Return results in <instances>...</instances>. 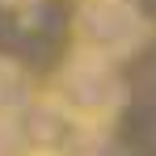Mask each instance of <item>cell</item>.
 Returning <instances> with one entry per match:
<instances>
[{
  "label": "cell",
  "mask_w": 156,
  "mask_h": 156,
  "mask_svg": "<svg viewBox=\"0 0 156 156\" xmlns=\"http://www.w3.org/2000/svg\"><path fill=\"white\" fill-rule=\"evenodd\" d=\"M17 127H21V139H26V156H76V148L89 135V127H80L47 93L30 97L17 110Z\"/></svg>",
  "instance_id": "3"
},
{
  "label": "cell",
  "mask_w": 156,
  "mask_h": 156,
  "mask_svg": "<svg viewBox=\"0 0 156 156\" xmlns=\"http://www.w3.org/2000/svg\"><path fill=\"white\" fill-rule=\"evenodd\" d=\"M59 110H68L80 127L105 131L127 105V80L118 72V63L89 59V55H68V63L51 76L42 89Z\"/></svg>",
  "instance_id": "1"
},
{
  "label": "cell",
  "mask_w": 156,
  "mask_h": 156,
  "mask_svg": "<svg viewBox=\"0 0 156 156\" xmlns=\"http://www.w3.org/2000/svg\"><path fill=\"white\" fill-rule=\"evenodd\" d=\"M148 17L135 0H80L72 17V55L122 63L148 42Z\"/></svg>",
  "instance_id": "2"
},
{
  "label": "cell",
  "mask_w": 156,
  "mask_h": 156,
  "mask_svg": "<svg viewBox=\"0 0 156 156\" xmlns=\"http://www.w3.org/2000/svg\"><path fill=\"white\" fill-rule=\"evenodd\" d=\"M0 156H26V139L17 127V114H0Z\"/></svg>",
  "instance_id": "4"
},
{
  "label": "cell",
  "mask_w": 156,
  "mask_h": 156,
  "mask_svg": "<svg viewBox=\"0 0 156 156\" xmlns=\"http://www.w3.org/2000/svg\"><path fill=\"white\" fill-rule=\"evenodd\" d=\"M0 4H9V9H21V4H34V0H0Z\"/></svg>",
  "instance_id": "5"
}]
</instances>
